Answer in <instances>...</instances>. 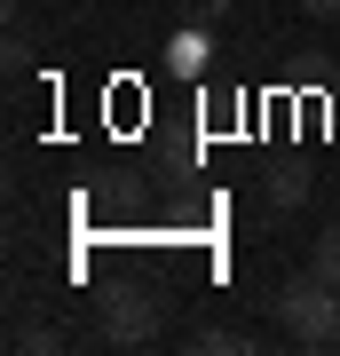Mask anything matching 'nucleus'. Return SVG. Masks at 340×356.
<instances>
[{
    "label": "nucleus",
    "mask_w": 340,
    "mask_h": 356,
    "mask_svg": "<svg viewBox=\"0 0 340 356\" xmlns=\"http://www.w3.org/2000/svg\"><path fill=\"white\" fill-rule=\"evenodd\" d=\"M269 206H277V214L309 206V175H301V166H277V175H269Z\"/></svg>",
    "instance_id": "4"
},
{
    "label": "nucleus",
    "mask_w": 340,
    "mask_h": 356,
    "mask_svg": "<svg viewBox=\"0 0 340 356\" xmlns=\"http://www.w3.org/2000/svg\"><path fill=\"white\" fill-rule=\"evenodd\" d=\"M309 269H316V277H325V285H340V222H332L325 238L309 245Z\"/></svg>",
    "instance_id": "6"
},
{
    "label": "nucleus",
    "mask_w": 340,
    "mask_h": 356,
    "mask_svg": "<svg viewBox=\"0 0 340 356\" xmlns=\"http://www.w3.org/2000/svg\"><path fill=\"white\" fill-rule=\"evenodd\" d=\"M143 341H159V301L143 285H127L103 301V348H143Z\"/></svg>",
    "instance_id": "2"
},
{
    "label": "nucleus",
    "mask_w": 340,
    "mask_h": 356,
    "mask_svg": "<svg viewBox=\"0 0 340 356\" xmlns=\"http://www.w3.org/2000/svg\"><path fill=\"white\" fill-rule=\"evenodd\" d=\"M190 348H198V356H245L253 332H245V325H198V332H190Z\"/></svg>",
    "instance_id": "3"
},
{
    "label": "nucleus",
    "mask_w": 340,
    "mask_h": 356,
    "mask_svg": "<svg viewBox=\"0 0 340 356\" xmlns=\"http://www.w3.org/2000/svg\"><path fill=\"white\" fill-rule=\"evenodd\" d=\"M332 317H340V285H325L316 269L277 285V325L293 348H332Z\"/></svg>",
    "instance_id": "1"
},
{
    "label": "nucleus",
    "mask_w": 340,
    "mask_h": 356,
    "mask_svg": "<svg viewBox=\"0 0 340 356\" xmlns=\"http://www.w3.org/2000/svg\"><path fill=\"white\" fill-rule=\"evenodd\" d=\"M332 348H340V317H332Z\"/></svg>",
    "instance_id": "10"
},
{
    "label": "nucleus",
    "mask_w": 340,
    "mask_h": 356,
    "mask_svg": "<svg viewBox=\"0 0 340 356\" xmlns=\"http://www.w3.org/2000/svg\"><path fill=\"white\" fill-rule=\"evenodd\" d=\"M182 16L190 24H214V16H229V0H182Z\"/></svg>",
    "instance_id": "8"
},
{
    "label": "nucleus",
    "mask_w": 340,
    "mask_h": 356,
    "mask_svg": "<svg viewBox=\"0 0 340 356\" xmlns=\"http://www.w3.org/2000/svg\"><path fill=\"white\" fill-rule=\"evenodd\" d=\"M16 348H24V356H56L63 332H56V325H16Z\"/></svg>",
    "instance_id": "7"
},
{
    "label": "nucleus",
    "mask_w": 340,
    "mask_h": 356,
    "mask_svg": "<svg viewBox=\"0 0 340 356\" xmlns=\"http://www.w3.org/2000/svg\"><path fill=\"white\" fill-rule=\"evenodd\" d=\"M166 64H175V72H198V64H206V24L175 32V48H166Z\"/></svg>",
    "instance_id": "5"
},
{
    "label": "nucleus",
    "mask_w": 340,
    "mask_h": 356,
    "mask_svg": "<svg viewBox=\"0 0 340 356\" xmlns=\"http://www.w3.org/2000/svg\"><path fill=\"white\" fill-rule=\"evenodd\" d=\"M301 16H316V24H340V0H301Z\"/></svg>",
    "instance_id": "9"
}]
</instances>
